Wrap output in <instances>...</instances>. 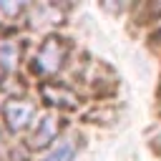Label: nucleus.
Returning a JSON list of instances; mask_svg holds the SVG:
<instances>
[{"instance_id":"4","label":"nucleus","mask_w":161,"mask_h":161,"mask_svg":"<svg viewBox=\"0 0 161 161\" xmlns=\"http://www.w3.org/2000/svg\"><path fill=\"white\" fill-rule=\"evenodd\" d=\"M78 138L75 136H63V141H58L50 151H48V156L43 158V161H73V156L78 153Z\"/></svg>"},{"instance_id":"3","label":"nucleus","mask_w":161,"mask_h":161,"mask_svg":"<svg viewBox=\"0 0 161 161\" xmlns=\"http://www.w3.org/2000/svg\"><path fill=\"white\" fill-rule=\"evenodd\" d=\"M55 133H58V118H55L53 113H48V116L40 118L38 128L33 131V136H30V146H33V148H40V146H45Z\"/></svg>"},{"instance_id":"5","label":"nucleus","mask_w":161,"mask_h":161,"mask_svg":"<svg viewBox=\"0 0 161 161\" xmlns=\"http://www.w3.org/2000/svg\"><path fill=\"white\" fill-rule=\"evenodd\" d=\"M0 63H3V68H13L15 65V48L10 43H3V48H0Z\"/></svg>"},{"instance_id":"2","label":"nucleus","mask_w":161,"mask_h":161,"mask_svg":"<svg viewBox=\"0 0 161 161\" xmlns=\"http://www.w3.org/2000/svg\"><path fill=\"white\" fill-rule=\"evenodd\" d=\"M33 118V106L28 101H10L5 103V121L13 131H20L23 126H28Z\"/></svg>"},{"instance_id":"1","label":"nucleus","mask_w":161,"mask_h":161,"mask_svg":"<svg viewBox=\"0 0 161 161\" xmlns=\"http://www.w3.org/2000/svg\"><path fill=\"white\" fill-rule=\"evenodd\" d=\"M63 43L58 40V38H48L45 43H43V48H40V53H38V70L43 73V75H50V73H55L58 68H60V63H63Z\"/></svg>"},{"instance_id":"6","label":"nucleus","mask_w":161,"mask_h":161,"mask_svg":"<svg viewBox=\"0 0 161 161\" xmlns=\"http://www.w3.org/2000/svg\"><path fill=\"white\" fill-rule=\"evenodd\" d=\"M0 10H5L8 15H15L20 10V3H0Z\"/></svg>"}]
</instances>
